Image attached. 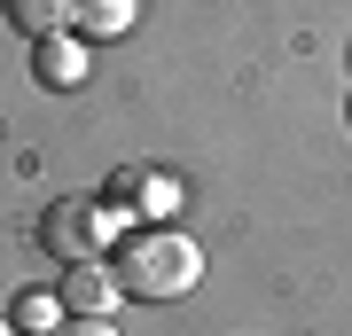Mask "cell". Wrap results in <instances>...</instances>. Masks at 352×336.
<instances>
[{"label":"cell","mask_w":352,"mask_h":336,"mask_svg":"<svg viewBox=\"0 0 352 336\" xmlns=\"http://www.w3.org/2000/svg\"><path fill=\"white\" fill-rule=\"evenodd\" d=\"M118 282H126V298H188L204 282V250L180 235V227H133L126 243H118Z\"/></svg>","instance_id":"6da1fadb"},{"label":"cell","mask_w":352,"mask_h":336,"mask_svg":"<svg viewBox=\"0 0 352 336\" xmlns=\"http://www.w3.org/2000/svg\"><path fill=\"white\" fill-rule=\"evenodd\" d=\"M118 227H126V212L110 196H55L39 212V250H55L63 266H78V258H102L118 243Z\"/></svg>","instance_id":"7a4b0ae2"},{"label":"cell","mask_w":352,"mask_h":336,"mask_svg":"<svg viewBox=\"0 0 352 336\" xmlns=\"http://www.w3.org/2000/svg\"><path fill=\"white\" fill-rule=\"evenodd\" d=\"M110 203L126 219H149V227H164L180 212V203H188V180L180 172H164V164H126V172L110 180Z\"/></svg>","instance_id":"3957f363"},{"label":"cell","mask_w":352,"mask_h":336,"mask_svg":"<svg viewBox=\"0 0 352 336\" xmlns=\"http://www.w3.org/2000/svg\"><path fill=\"white\" fill-rule=\"evenodd\" d=\"M87 71H94V39L87 32H39L32 39V78L39 87L71 94V87H87Z\"/></svg>","instance_id":"277c9868"},{"label":"cell","mask_w":352,"mask_h":336,"mask_svg":"<svg viewBox=\"0 0 352 336\" xmlns=\"http://www.w3.org/2000/svg\"><path fill=\"white\" fill-rule=\"evenodd\" d=\"M118 298H126V282H118V266H102V258H78L63 274V313H118Z\"/></svg>","instance_id":"5b68a950"},{"label":"cell","mask_w":352,"mask_h":336,"mask_svg":"<svg viewBox=\"0 0 352 336\" xmlns=\"http://www.w3.org/2000/svg\"><path fill=\"white\" fill-rule=\"evenodd\" d=\"M71 24L87 32V39H126V32L141 24V0H78Z\"/></svg>","instance_id":"8992f818"},{"label":"cell","mask_w":352,"mask_h":336,"mask_svg":"<svg viewBox=\"0 0 352 336\" xmlns=\"http://www.w3.org/2000/svg\"><path fill=\"white\" fill-rule=\"evenodd\" d=\"M71 8L78 0H0V16H8L24 39H39V32H63L71 24Z\"/></svg>","instance_id":"52a82bcc"},{"label":"cell","mask_w":352,"mask_h":336,"mask_svg":"<svg viewBox=\"0 0 352 336\" xmlns=\"http://www.w3.org/2000/svg\"><path fill=\"white\" fill-rule=\"evenodd\" d=\"M8 313H16V328H32V336H55V328L71 321V313H63V289H24Z\"/></svg>","instance_id":"ba28073f"},{"label":"cell","mask_w":352,"mask_h":336,"mask_svg":"<svg viewBox=\"0 0 352 336\" xmlns=\"http://www.w3.org/2000/svg\"><path fill=\"white\" fill-rule=\"evenodd\" d=\"M55 336H118V321H110V313H71Z\"/></svg>","instance_id":"9c48e42d"},{"label":"cell","mask_w":352,"mask_h":336,"mask_svg":"<svg viewBox=\"0 0 352 336\" xmlns=\"http://www.w3.org/2000/svg\"><path fill=\"white\" fill-rule=\"evenodd\" d=\"M0 336H16V313H0Z\"/></svg>","instance_id":"30bf717a"}]
</instances>
